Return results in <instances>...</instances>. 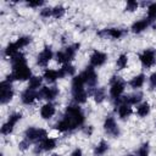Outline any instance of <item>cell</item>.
Masks as SVG:
<instances>
[{
	"instance_id": "7402d4cb",
	"label": "cell",
	"mask_w": 156,
	"mask_h": 156,
	"mask_svg": "<svg viewBox=\"0 0 156 156\" xmlns=\"http://www.w3.org/2000/svg\"><path fill=\"white\" fill-rule=\"evenodd\" d=\"M88 91L85 89L83 90H77V91H72V98L74 100V102L77 105H80V104H85L87 102V99H88Z\"/></svg>"
},
{
	"instance_id": "74e56055",
	"label": "cell",
	"mask_w": 156,
	"mask_h": 156,
	"mask_svg": "<svg viewBox=\"0 0 156 156\" xmlns=\"http://www.w3.org/2000/svg\"><path fill=\"white\" fill-rule=\"evenodd\" d=\"M30 141L28 140V139H26V138H23L20 143H18V149L21 150V151H27L28 149H29V146H30Z\"/></svg>"
},
{
	"instance_id": "5bb4252c",
	"label": "cell",
	"mask_w": 156,
	"mask_h": 156,
	"mask_svg": "<svg viewBox=\"0 0 156 156\" xmlns=\"http://www.w3.org/2000/svg\"><path fill=\"white\" fill-rule=\"evenodd\" d=\"M56 113V107L54 104L51 102H45L41 107H40V117L45 121L51 119Z\"/></svg>"
},
{
	"instance_id": "7c38bea8",
	"label": "cell",
	"mask_w": 156,
	"mask_h": 156,
	"mask_svg": "<svg viewBox=\"0 0 156 156\" xmlns=\"http://www.w3.org/2000/svg\"><path fill=\"white\" fill-rule=\"evenodd\" d=\"M124 33H126V32H124L122 28L111 27V28H105V29L98 32V35H100V37L107 35V37H110V38H112V39H115V40H118V39H121V38L124 35Z\"/></svg>"
},
{
	"instance_id": "9c48e42d",
	"label": "cell",
	"mask_w": 156,
	"mask_h": 156,
	"mask_svg": "<svg viewBox=\"0 0 156 156\" xmlns=\"http://www.w3.org/2000/svg\"><path fill=\"white\" fill-rule=\"evenodd\" d=\"M82 76L85 80V85H88L89 89L95 88V85L98 84V73L93 66H87L85 69L82 72Z\"/></svg>"
},
{
	"instance_id": "44dd1931",
	"label": "cell",
	"mask_w": 156,
	"mask_h": 156,
	"mask_svg": "<svg viewBox=\"0 0 156 156\" xmlns=\"http://www.w3.org/2000/svg\"><path fill=\"white\" fill-rule=\"evenodd\" d=\"M11 68L13 67H18V66H22V65H26L27 63V58H26V55L21 51H18L17 54H15L11 58Z\"/></svg>"
},
{
	"instance_id": "f1b7e54d",
	"label": "cell",
	"mask_w": 156,
	"mask_h": 156,
	"mask_svg": "<svg viewBox=\"0 0 156 156\" xmlns=\"http://www.w3.org/2000/svg\"><path fill=\"white\" fill-rule=\"evenodd\" d=\"M18 48H17V45H16V43L13 41V43H9L7 45H6V48L4 49V55L6 56V57H12L15 54H17L18 52Z\"/></svg>"
},
{
	"instance_id": "3957f363",
	"label": "cell",
	"mask_w": 156,
	"mask_h": 156,
	"mask_svg": "<svg viewBox=\"0 0 156 156\" xmlns=\"http://www.w3.org/2000/svg\"><path fill=\"white\" fill-rule=\"evenodd\" d=\"M24 138L28 139L30 143H40L48 138V132L44 128L28 127L24 130Z\"/></svg>"
},
{
	"instance_id": "52a82bcc",
	"label": "cell",
	"mask_w": 156,
	"mask_h": 156,
	"mask_svg": "<svg viewBox=\"0 0 156 156\" xmlns=\"http://www.w3.org/2000/svg\"><path fill=\"white\" fill-rule=\"evenodd\" d=\"M11 74L15 80H20V82H24V80H29L32 77V71L28 67V65H22L18 67H13L11 71Z\"/></svg>"
},
{
	"instance_id": "d590c367",
	"label": "cell",
	"mask_w": 156,
	"mask_h": 156,
	"mask_svg": "<svg viewBox=\"0 0 156 156\" xmlns=\"http://www.w3.org/2000/svg\"><path fill=\"white\" fill-rule=\"evenodd\" d=\"M21 119H22V113H21V112H12V113L9 116V118H7V122H10L11 124L16 126Z\"/></svg>"
},
{
	"instance_id": "83f0119b",
	"label": "cell",
	"mask_w": 156,
	"mask_h": 156,
	"mask_svg": "<svg viewBox=\"0 0 156 156\" xmlns=\"http://www.w3.org/2000/svg\"><path fill=\"white\" fill-rule=\"evenodd\" d=\"M43 77L40 76H32L30 79L28 80V88L32 90H38L39 88H41L43 84Z\"/></svg>"
},
{
	"instance_id": "b9f144b4",
	"label": "cell",
	"mask_w": 156,
	"mask_h": 156,
	"mask_svg": "<svg viewBox=\"0 0 156 156\" xmlns=\"http://www.w3.org/2000/svg\"><path fill=\"white\" fill-rule=\"evenodd\" d=\"M149 87L151 89H155L156 88V72H154L150 77H149Z\"/></svg>"
},
{
	"instance_id": "8992f818",
	"label": "cell",
	"mask_w": 156,
	"mask_h": 156,
	"mask_svg": "<svg viewBox=\"0 0 156 156\" xmlns=\"http://www.w3.org/2000/svg\"><path fill=\"white\" fill-rule=\"evenodd\" d=\"M139 60L143 67L145 68H151L156 63V50L155 49H145L139 54Z\"/></svg>"
},
{
	"instance_id": "30bf717a",
	"label": "cell",
	"mask_w": 156,
	"mask_h": 156,
	"mask_svg": "<svg viewBox=\"0 0 156 156\" xmlns=\"http://www.w3.org/2000/svg\"><path fill=\"white\" fill-rule=\"evenodd\" d=\"M51 58H54V51H52L51 46L45 45L44 49L37 56V65L40 67H46L48 63L51 61Z\"/></svg>"
},
{
	"instance_id": "cb8c5ba5",
	"label": "cell",
	"mask_w": 156,
	"mask_h": 156,
	"mask_svg": "<svg viewBox=\"0 0 156 156\" xmlns=\"http://www.w3.org/2000/svg\"><path fill=\"white\" fill-rule=\"evenodd\" d=\"M91 96H93V99L96 104H101V102L105 101V99L107 96L106 95V89L105 88H95L91 93Z\"/></svg>"
},
{
	"instance_id": "4dcf8cb0",
	"label": "cell",
	"mask_w": 156,
	"mask_h": 156,
	"mask_svg": "<svg viewBox=\"0 0 156 156\" xmlns=\"http://www.w3.org/2000/svg\"><path fill=\"white\" fill-rule=\"evenodd\" d=\"M128 65V55L127 54H121L117 60H116V67L117 69H124Z\"/></svg>"
},
{
	"instance_id": "ab89813d",
	"label": "cell",
	"mask_w": 156,
	"mask_h": 156,
	"mask_svg": "<svg viewBox=\"0 0 156 156\" xmlns=\"http://www.w3.org/2000/svg\"><path fill=\"white\" fill-rule=\"evenodd\" d=\"M40 16L43 18H49L50 16H52V7H43L40 10Z\"/></svg>"
},
{
	"instance_id": "f546056e",
	"label": "cell",
	"mask_w": 156,
	"mask_h": 156,
	"mask_svg": "<svg viewBox=\"0 0 156 156\" xmlns=\"http://www.w3.org/2000/svg\"><path fill=\"white\" fill-rule=\"evenodd\" d=\"M15 43H16L18 49H23V48H26L27 45H29L32 43V37L30 35H21V37L17 38V40Z\"/></svg>"
},
{
	"instance_id": "603a6c76",
	"label": "cell",
	"mask_w": 156,
	"mask_h": 156,
	"mask_svg": "<svg viewBox=\"0 0 156 156\" xmlns=\"http://www.w3.org/2000/svg\"><path fill=\"white\" fill-rule=\"evenodd\" d=\"M58 73H60V78H65L67 76H73L74 77V73H76V67L69 62V63H65L62 65V67L58 69Z\"/></svg>"
},
{
	"instance_id": "ba28073f",
	"label": "cell",
	"mask_w": 156,
	"mask_h": 156,
	"mask_svg": "<svg viewBox=\"0 0 156 156\" xmlns=\"http://www.w3.org/2000/svg\"><path fill=\"white\" fill-rule=\"evenodd\" d=\"M60 94V90L57 87H41L40 90L38 91V100L45 99L48 100V102L55 100Z\"/></svg>"
},
{
	"instance_id": "7bdbcfd3",
	"label": "cell",
	"mask_w": 156,
	"mask_h": 156,
	"mask_svg": "<svg viewBox=\"0 0 156 156\" xmlns=\"http://www.w3.org/2000/svg\"><path fill=\"white\" fill-rule=\"evenodd\" d=\"M93 132H94L93 126H87V127H84V128H83V133H84L87 136H90V135L93 134Z\"/></svg>"
},
{
	"instance_id": "2e32d148",
	"label": "cell",
	"mask_w": 156,
	"mask_h": 156,
	"mask_svg": "<svg viewBox=\"0 0 156 156\" xmlns=\"http://www.w3.org/2000/svg\"><path fill=\"white\" fill-rule=\"evenodd\" d=\"M116 112L121 119H128L133 113V108L128 104H121L116 106Z\"/></svg>"
},
{
	"instance_id": "e0dca14e",
	"label": "cell",
	"mask_w": 156,
	"mask_h": 156,
	"mask_svg": "<svg viewBox=\"0 0 156 156\" xmlns=\"http://www.w3.org/2000/svg\"><path fill=\"white\" fill-rule=\"evenodd\" d=\"M79 48H80V44L79 43H74V44H71V45H68V46H66L63 49V52H65L67 63H69L76 57V54L79 50Z\"/></svg>"
},
{
	"instance_id": "7a4b0ae2",
	"label": "cell",
	"mask_w": 156,
	"mask_h": 156,
	"mask_svg": "<svg viewBox=\"0 0 156 156\" xmlns=\"http://www.w3.org/2000/svg\"><path fill=\"white\" fill-rule=\"evenodd\" d=\"M126 89V82L119 76H112L110 79V96L112 100H117L123 96Z\"/></svg>"
},
{
	"instance_id": "4fadbf2b",
	"label": "cell",
	"mask_w": 156,
	"mask_h": 156,
	"mask_svg": "<svg viewBox=\"0 0 156 156\" xmlns=\"http://www.w3.org/2000/svg\"><path fill=\"white\" fill-rule=\"evenodd\" d=\"M37 100H38V91L37 90H32V89L27 88L21 93V101L24 105H32Z\"/></svg>"
},
{
	"instance_id": "ee69618b",
	"label": "cell",
	"mask_w": 156,
	"mask_h": 156,
	"mask_svg": "<svg viewBox=\"0 0 156 156\" xmlns=\"http://www.w3.org/2000/svg\"><path fill=\"white\" fill-rule=\"evenodd\" d=\"M71 156H83V151H82V149L76 147V149L71 152Z\"/></svg>"
},
{
	"instance_id": "5b68a950",
	"label": "cell",
	"mask_w": 156,
	"mask_h": 156,
	"mask_svg": "<svg viewBox=\"0 0 156 156\" xmlns=\"http://www.w3.org/2000/svg\"><path fill=\"white\" fill-rule=\"evenodd\" d=\"M104 130H105L106 134H108L112 138H118L119 134H121L119 127H118L115 117H112L111 115H108V116L105 117V121H104Z\"/></svg>"
},
{
	"instance_id": "ac0fdd59",
	"label": "cell",
	"mask_w": 156,
	"mask_h": 156,
	"mask_svg": "<svg viewBox=\"0 0 156 156\" xmlns=\"http://www.w3.org/2000/svg\"><path fill=\"white\" fill-rule=\"evenodd\" d=\"M85 87V80L82 76V73L74 76L72 78V82H71V90L72 91H77V90H83Z\"/></svg>"
},
{
	"instance_id": "60d3db41",
	"label": "cell",
	"mask_w": 156,
	"mask_h": 156,
	"mask_svg": "<svg viewBox=\"0 0 156 156\" xmlns=\"http://www.w3.org/2000/svg\"><path fill=\"white\" fill-rule=\"evenodd\" d=\"M44 5V1H41V0H37V1H27V6L28 7H33V9H35V7H40V6H43Z\"/></svg>"
},
{
	"instance_id": "484cf974",
	"label": "cell",
	"mask_w": 156,
	"mask_h": 156,
	"mask_svg": "<svg viewBox=\"0 0 156 156\" xmlns=\"http://www.w3.org/2000/svg\"><path fill=\"white\" fill-rule=\"evenodd\" d=\"M39 145L41 146L43 151H51V150H54V149L56 147L57 141H56L55 138H49V136H48L46 139H44L43 141H40Z\"/></svg>"
},
{
	"instance_id": "277c9868",
	"label": "cell",
	"mask_w": 156,
	"mask_h": 156,
	"mask_svg": "<svg viewBox=\"0 0 156 156\" xmlns=\"http://www.w3.org/2000/svg\"><path fill=\"white\" fill-rule=\"evenodd\" d=\"M13 95H15V91H13L12 83L4 79L0 83V102L2 105L10 102L13 99Z\"/></svg>"
},
{
	"instance_id": "836d02e7",
	"label": "cell",
	"mask_w": 156,
	"mask_h": 156,
	"mask_svg": "<svg viewBox=\"0 0 156 156\" xmlns=\"http://www.w3.org/2000/svg\"><path fill=\"white\" fill-rule=\"evenodd\" d=\"M149 152H150V146H149V143H144L139 146V149L136 150L135 152V156H149Z\"/></svg>"
},
{
	"instance_id": "1f68e13d",
	"label": "cell",
	"mask_w": 156,
	"mask_h": 156,
	"mask_svg": "<svg viewBox=\"0 0 156 156\" xmlns=\"http://www.w3.org/2000/svg\"><path fill=\"white\" fill-rule=\"evenodd\" d=\"M66 13V9L62 6V5H56L52 7V17L58 20V18H62Z\"/></svg>"
},
{
	"instance_id": "d4e9b609",
	"label": "cell",
	"mask_w": 156,
	"mask_h": 156,
	"mask_svg": "<svg viewBox=\"0 0 156 156\" xmlns=\"http://www.w3.org/2000/svg\"><path fill=\"white\" fill-rule=\"evenodd\" d=\"M108 147H110V145H108L107 141H105V140L99 141L95 145V147H94V151H93L94 152V156H104L108 151Z\"/></svg>"
},
{
	"instance_id": "8d00e7d4",
	"label": "cell",
	"mask_w": 156,
	"mask_h": 156,
	"mask_svg": "<svg viewBox=\"0 0 156 156\" xmlns=\"http://www.w3.org/2000/svg\"><path fill=\"white\" fill-rule=\"evenodd\" d=\"M138 7H139V2L135 0H129L126 4V11H129V12H134Z\"/></svg>"
},
{
	"instance_id": "9a60e30c",
	"label": "cell",
	"mask_w": 156,
	"mask_h": 156,
	"mask_svg": "<svg viewBox=\"0 0 156 156\" xmlns=\"http://www.w3.org/2000/svg\"><path fill=\"white\" fill-rule=\"evenodd\" d=\"M150 24H151V21L149 18H141V20H138V21H135V22L132 23L130 30L133 33H135V34H139V33L144 32Z\"/></svg>"
},
{
	"instance_id": "e575fe53",
	"label": "cell",
	"mask_w": 156,
	"mask_h": 156,
	"mask_svg": "<svg viewBox=\"0 0 156 156\" xmlns=\"http://www.w3.org/2000/svg\"><path fill=\"white\" fill-rule=\"evenodd\" d=\"M13 128H15V126L13 124H11L10 122H5L2 126H1V129H0V132H1V134L2 135H10L12 132H13Z\"/></svg>"
},
{
	"instance_id": "8fae6325",
	"label": "cell",
	"mask_w": 156,
	"mask_h": 156,
	"mask_svg": "<svg viewBox=\"0 0 156 156\" xmlns=\"http://www.w3.org/2000/svg\"><path fill=\"white\" fill-rule=\"evenodd\" d=\"M90 66L93 67H100L107 61V54L100 50H94L89 56Z\"/></svg>"
},
{
	"instance_id": "4316f807",
	"label": "cell",
	"mask_w": 156,
	"mask_h": 156,
	"mask_svg": "<svg viewBox=\"0 0 156 156\" xmlns=\"http://www.w3.org/2000/svg\"><path fill=\"white\" fill-rule=\"evenodd\" d=\"M150 110H151V106L147 101H144V102H140L138 106H136V115L141 118L146 117L149 113H150Z\"/></svg>"
},
{
	"instance_id": "d6a6232c",
	"label": "cell",
	"mask_w": 156,
	"mask_h": 156,
	"mask_svg": "<svg viewBox=\"0 0 156 156\" xmlns=\"http://www.w3.org/2000/svg\"><path fill=\"white\" fill-rule=\"evenodd\" d=\"M147 18L152 22L156 20V2H150L147 5Z\"/></svg>"
},
{
	"instance_id": "f6af8a7d",
	"label": "cell",
	"mask_w": 156,
	"mask_h": 156,
	"mask_svg": "<svg viewBox=\"0 0 156 156\" xmlns=\"http://www.w3.org/2000/svg\"><path fill=\"white\" fill-rule=\"evenodd\" d=\"M50 156H60L58 154H52V155H50Z\"/></svg>"
},
{
	"instance_id": "d6986e66",
	"label": "cell",
	"mask_w": 156,
	"mask_h": 156,
	"mask_svg": "<svg viewBox=\"0 0 156 156\" xmlns=\"http://www.w3.org/2000/svg\"><path fill=\"white\" fill-rule=\"evenodd\" d=\"M145 80H146L145 74H144V73H139V74L134 76V77L128 82V84H129V87H130L132 89H139V88H141V87L144 85Z\"/></svg>"
},
{
	"instance_id": "6da1fadb",
	"label": "cell",
	"mask_w": 156,
	"mask_h": 156,
	"mask_svg": "<svg viewBox=\"0 0 156 156\" xmlns=\"http://www.w3.org/2000/svg\"><path fill=\"white\" fill-rule=\"evenodd\" d=\"M85 122V115L79 107V105H68L65 108L63 117L57 121L54 126V128L58 133H69L73 132L74 129L82 127Z\"/></svg>"
},
{
	"instance_id": "f35d334b",
	"label": "cell",
	"mask_w": 156,
	"mask_h": 156,
	"mask_svg": "<svg viewBox=\"0 0 156 156\" xmlns=\"http://www.w3.org/2000/svg\"><path fill=\"white\" fill-rule=\"evenodd\" d=\"M55 58H56V61H57L58 63H62V65L67 63V61H66V56H65V52H63V50H60V51H57V52L55 54Z\"/></svg>"
},
{
	"instance_id": "ffe728a7",
	"label": "cell",
	"mask_w": 156,
	"mask_h": 156,
	"mask_svg": "<svg viewBox=\"0 0 156 156\" xmlns=\"http://www.w3.org/2000/svg\"><path fill=\"white\" fill-rule=\"evenodd\" d=\"M43 78L48 82V83H55L57 79L60 78V73L57 69H52V68H46L43 73Z\"/></svg>"
}]
</instances>
